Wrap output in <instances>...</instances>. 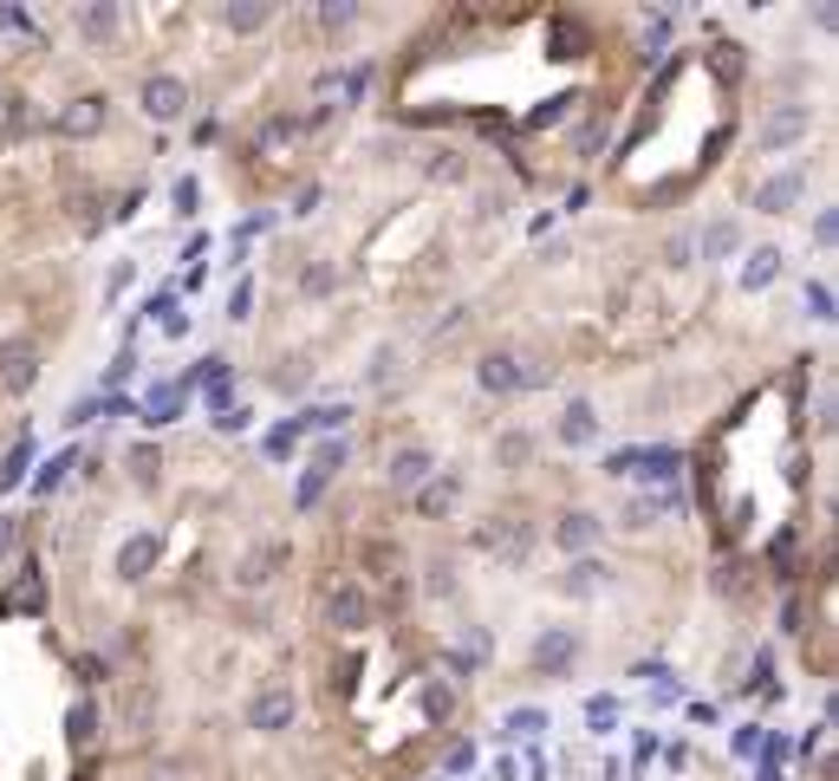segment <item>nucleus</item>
Segmentation results:
<instances>
[{
	"instance_id": "nucleus-1",
	"label": "nucleus",
	"mask_w": 839,
	"mask_h": 781,
	"mask_svg": "<svg viewBox=\"0 0 839 781\" xmlns=\"http://www.w3.org/2000/svg\"><path fill=\"white\" fill-rule=\"evenodd\" d=\"M476 547L494 554V561H508V567H521V561H527V547H534V528H527L521 514H494V521L476 528Z\"/></svg>"
},
{
	"instance_id": "nucleus-19",
	"label": "nucleus",
	"mask_w": 839,
	"mask_h": 781,
	"mask_svg": "<svg viewBox=\"0 0 839 781\" xmlns=\"http://www.w3.org/2000/svg\"><path fill=\"white\" fill-rule=\"evenodd\" d=\"M774 274H781V254H774V248H755V254H749V268H742V286L755 293V286H769Z\"/></svg>"
},
{
	"instance_id": "nucleus-39",
	"label": "nucleus",
	"mask_w": 839,
	"mask_h": 781,
	"mask_svg": "<svg viewBox=\"0 0 839 781\" xmlns=\"http://www.w3.org/2000/svg\"><path fill=\"white\" fill-rule=\"evenodd\" d=\"M7 541H13V521H0V554H7Z\"/></svg>"
},
{
	"instance_id": "nucleus-3",
	"label": "nucleus",
	"mask_w": 839,
	"mask_h": 781,
	"mask_svg": "<svg viewBox=\"0 0 839 781\" xmlns=\"http://www.w3.org/2000/svg\"><path fill=\"white\" fill-rule=\"evenodd\" d=\"M138 105H143V118H150V124H176V118L189 111V91H183V78L156 72V78H143Z\"/></svg>"
},
{
	"instance_id": "nucleus-12",
	"label": "nucleus",
	"mask_w": 839,
	"mask_h": 781,
	"mask_svg": "<svg viewBox=\"0 0 839 781\" xmlns=\"http://www.w3.org/2000/svg\"><path fill=\"white\" fill-rule=\"evenodd\" d=\"M274 567H286V541H268V547H254V554L235 567V579L254 593V586H268V579H274Z\"/></svg>"
},
{
	"instance_id": "nucleus-28",
	"label": "nucleus",
	"mask_w": 839,
	"mask_h": 781,
	"mask_svg": "<svg viewBox=\"0 0 839 781\" xmlns=\"http://www.w3.org/2000/svg\"><path fill=\"white\" fill-rule=\"evenodd\" d=\"M527 449H534V443H527V436H521V430H514V436H501V443H494V456H501V463H527Z\"/></svg>"
},
{
	"instance_id": "nucleus-27",
	"label": "nucleus",
	"mask_w": 839,
	"mask_h": 781,
	"mask_svg": "<svg viewBox=\"0 0 839 781\" xmlns=\"http://www.w3.org/2000/svg\"><path fill=\"white\" fill-rule=\"evenodd\" d=\"M176 404H183V391H156V398H150V424H170Z\"/></svg>"
},
{
	"instance_id": "nucleus-13",
	"label": "nucleus",
	"mask_w": 839,
	"mask_h": 781,
	"mask_svg": "<svg viewBox=\"0 0 839 781\" xmlns=\"http://www.w3.org/2000/svg\"><path fill=\"white\" fill-rule=\"evenodd\" d=\"M156 554H163L156 534H131V541L118 547V573H124V579H143V573L156 567Z\"/></svg>"
},
{
	"instance_id": "nucleus-5",
	"label": "nucleus",
	"mask_w": 839,
	"mask_h": 781,
	"mask_svg": "<svg viewBox=\"0 0 839 781\" xmlns=\"http://www.w3.org/2000/svg\"><path fill=\"white\" fill-rule=\"evenodd\" d=\"M293 711H299V704H293V691H286V684H268V691L248 704V729H261V736H280V729L293 723Z\"/></svg>"
},
{
	"instance_id": "nucleus-16",
	"label": "nucleus",
	"mask_w": 839,
	"mask_h": 781,
	"mask_svg": "<svg viewBox=\"0 0 839 781\" xmlns=\"http://www.w3.org/2000/svg\"><path fill=\"white\" fill-rule=\"evenodd\" d=\"M559 443H566V449L599 443V417H592V404H566V417H559Z\"/></svg>"
},
{
	"instance_id": "nucleus-11",
	"label": "nucleus",
	"mask_w": 839,
	"mask_h": 781,
	"mask_svg": "<svg viewBox=\"0 0 839 781\" xmlns=\"http://www.w3.org/2000/svg\"><path fill=\"white\" fill-rule=\"evenodd\" d=\"M573 658H579V639L573 632H541V644H534V664L547 671V677H559V671H573Z\"/></svg>"
},
{
	"instance_id": "nucleus-29",
	"label": "nucleus",
	"mask_w": 839,
	"mask_h": 781,
	"mask_svg": "<svg viewBox=\"0 0 839 781\" xmlns=\"http://www.w3.org/2000/svg\"><path fill=\"white\" fill-rule=\"evenodd\" d=\"M638 469H644V476H657V482H664V476H671V469H677V456H671V449H651V456H638Z\"/></svg>"
},
{
	"instance_id": "nucleus-32",
	"label": "nucleus",
	"mask_w": 839,
	"mask_h": 781,
	"mask_svg": "<svg viewBox=\"0 0 839 781\" xmlns=\"http://www.w3.org/2000/svg\"><path fill=\"white\" fill-rule=\"evenodd\" d=\"M599 561H579V567H573V579H566V586H573V593H592V586H599Z\"/></svg>"
},
{
	"instance_id": "nucleus-37",
	"label": "nucleus",
	"mask_w": 839,
	"mask_h": 781,
	"mask_svg": "<svg viewBox=\"0 0 839 781\" xmlns=\"http://www.w3.org/2000/svg\"><path fill=\"white\" fill-rule=\"evenodd\" d=\"M716 72H722V78H736V72H742V59H736V46H716Z\"/></svg>"
},
{
	"instance_id": "nucleus-9",
	"label": "nucleus",
	"mask_w": 839,
	"mask_h": 781,
	"mask_svg": "<svg viewBox=\"0 0 839 781\" xmlns=\"http://www.w3.org/2000/svg\"><path fill=\"white\" fill-rule=\"evenodd\" d=\"M429 469H436V463H429V449L404 443V449L384 463V482H391V489H423V482H429Z\"/></svg>"
},
{
	"instance_id": "nucleus-25",
	"label": "nucleus",
	"mask_w": 839,
	"mask_h": 781,
	"mask_svg": "<svg viewBox=\"0 0 839 781\" xmlns=\"http://www.w3.org/2000/svg\"><path fill=\"white\" fill-rule=\"evenodd\" d=\"M736 248V221H716L709 235H702V261H716V254H729Z\"/></svg>"
},
{
	"instance_id": "nucleus-2",
	"label": "nucleus",
	"mask_w": 839,
	"mask_h": 781,
	"mask_svg": "<svg viewBox=\"0 0 839 781\" xmlns=\"http://www.w3.org/2000/svg\"><path fill=\"white\" fill-rule=\"evenodd\" d=\"M476 378H482V391H494V398H514V391H534L547 371L527 365V358H514V352H489L476 365Z\"/></svg>"
},
{
	"instance_id": "nucleus-6",
	"label": "nucleus",
	"mask_w": 839,
	"mask_h": 781,
	"mask_svg": "<svg viewBox=\"0 0 839 781\" xmlns=\"http://www.w3.org/2000/svg\"><path fill=\"white\" fill-rule=\"evenodd\" d=\"M33 384H40V352H33V346H0V391L20 398V391H33Z\"/></svg>"
},
{
	"instance_id": "nucleus-30",
	"label": "nucleus",
	"mask_w": 839,
	"mask_h": 781,
	"mask_svg": "<svg viewBox=\"0 0 839 781\" xmlns=\"http://www.w3.org/2000/svg\"><path fill=\"white\" fill-rule=\"evenodd\" d=\"M326 482H333V476H326V469H306V476H299V508H313V501H319V489H326Z\"/></svg>"
},
{
	"instance_id": "nucleus-14",
	"label": "nucleus",
	"mask_w": 839,
	"mask_h": 781,
	"mask_svg": "<svg viewBox=\"0 0 839 781\" xmlns=\"http://www.w3.org/2000/svg\"><path fill=\"white\" fill-rule=\"evenodd\" d=\"M72 26H78L85 40H98V46H105V40L118 33V7H111V0H91V7H78V13H72Z\"/></svg>"
},
{
	"instance_id": "nucleus-35",
	"label": "nucleus",
	"mask_w": 839,
	"mask_h": 781,
	"mask_svg": "<svg viewBox=\"0 0 839 781\" xmlns=\"http://www.w3.org/2000/svg\"><path fill=\"white\" fill-rule=\"evenodd\" d=\"M0 26H7V33H33V20H26L20 7H0Z\"/></svg>"
},
{
	"instance_id": "nucleus-18",
	"label": "nucleus",
	"mask_w": 839,
	"mask_h": 781,
	"mask_svg": "<svg viewBox=\"0 0 839 781\" xmlns=\"http://www.w3.org/2000/svg\"><path fill=\"white\" fill-rule=\"evenodd\" d=\"M221 20H228V26H235V33H261V26H268V20H274V7H261V0H241V7H228V13H221Z\"/></svg>"
},
{
	"instance_id": "nucleus-33",
	"label": "nucleus",
	"mask_w": 839,
	"mask_h": 781,
	"mask_svg": "<svg viewBox=\"0 0 839 781\" xmlns=\"http://www.w3.org/2000/svg\"><path fill=\"white\" fill-rule=\"evenodd\" d=\"M586 716H592V729H612V723H619V704H612V697H592Z\"/></svg>"
},
{
	"instance_id": "nucleus-20",
	"label": "nucleus",
	"mask_w": 839,
	"mask_h": 781,
	"mask_svg": "<svg viewBox=\"0 0 839 781\" xmlns=\"http://www.w3.org/2000/svg\"><path fill=\"white\" fill-rule=\"evenodd\" d=\"M66 736H72V749H91V736H98V711H91V704H78V711L66 716Z\"/></svg>"
},
{
	"instance_id": "nucleus-8",
	"label": "nucleus",
	"mask_w": 839,
	"mask_h": 781,
	"mask_svg": "<svg viewBox=\"0 0 839 781\" xmlns=\"http://www.w3.org/2000/svg\"><path fill=\"white\" fill-rule=\"evenodd\" d=\"M105 118H111V111H105V98H72L53 124H59V138H98V131H105Z\"/></svg>"
},
{
	"instance_id": "nucleus-36",
	"label": "nucleus",
	"mask_w": 839,
	"mask_h": 781,
	"mask_svg": "<svg viewBox=\"0 0 839 781\" xmlns=\"http://www.w3.org/2000/svg\"><path fill=\"white\" fill-rule=\"evenodd\" d=\"M833 235H839V221H833V209H827L820 221H814V241H820V248H833Z\"/></svg>"
},
{
	"instance_id": "nucleus-24",
	"label": "nucleus",
	"mask_w": 839,
	"mask_h": 781,
	"mask_svg": "<svg viewBox=\"0 0 839 781\" xmlns=\"http://www.w3.org/2000/svg\"><path fill=\"white\" fill-rule=\"evenodd\" d=\"M423 170H429L436 183H456V176H462V156H456V150H429V163H423Z\"/></svg>"
},
{
	"instance_id": "nucleus-34",
	"label": "nucleus",
	"mask_w": 839,
	"mask_h": 781,
	"mask_svg": "<svg viewBox=\"0 0 839 781\" xmlns=\"http://www.w3.org/2000/svg\"><path fill=\"white\" fill-rule=\"evenodd\" d=\"M807 306H814V319H833V293L827 286H807Z\"/></svg>"
},
{
	"instance_id": "nucleus-15",
	"label": "nucleus",
	"mask_w": 839,
	"mask_h": 781,
	"mask_svg": "<svg viewBox=\"0 0 839 781\" xmlns=\"http://www.w3.org/2000/svg\"><path fill=\"white\" fill-rule=\"evenodd\" d=\"M592 541H599V514H586V508L559 514V547H566V554H586Z\"/></svg>"
},
{
	"instance_id": "nucleus-22",
	"label": "nucleus",
	"mask_w": 839,
	"mask_h": 781,
	"mask_svg": "<svg viewBox=\"0 0 839 781\" xmlns=\"http://www.w3.org/2000/svg\"><path fill=\"white\" fill-rule=\"evenodd\" d=\"M7 606H13V612H20V606H26V612H40V606H46V586L33 579V567H26V579H20V586H13V599H7Z\"/></svg>"
},
{
	"instance_id": "nucleus-17",
	"label": "nucleus",
	"mask_w": 839,
	"mask_h": 781,
	"mask_svg": "<svg viewBox=\"0 0 839 781\" xmlns=\"http://www.w3.org/2000/svg\"><path fill=\"white\" fill-rule=\"evenodd\" d=\"M124 729H131V736H150V729H156V691H150V684H131V691H124Z\"/></svg>"
},
{
	"instance_id": "nucleus-31",
	"label": "nucleus",
	"mask_w": 839,
	"mask_h": 781,
	"mask_svg": "<svg viewBox=\"0 0 839 781\" xmlns=\"http://www.w3.org/2000/svg\"><path fill=\"white\" fill-rule=\"evenodd\" d=\"M299 286H306V293H333V268H326V261H313V268L299 274Z\"/></svg>"
},
{
	"instance_id": "nucleus-4",
	"label": "nucleus",
	"mask_w": 839,
	"mask_h": 781,
	"mask_svg": "<svg viewBox=\"0 0 839 781\" xmlns=\"http://www.w3.org/2000/svg\"><path fill=\"white\" fill-rule=\"evenodd\" d=\"M326 619H333L339 632H364V626H371V599H364L358 579H339V586L326 593Z\"/></svg>"
},
{
	"instance_id": "nucleus-10",
	"label": "nucleus",
	"mask_w": 839,
	"mask_h": 781,
	"mask_svg": "<svg viewBox=\"0 0 839 781\" xmlns=\"http://www.w3.org/2000/svg\"><path fill=\"white\" fill-rule=\"evenodd\" d=\"M800 196H807V176H800V170H787V176H769V183L755 189V209L781 215V209H794Z\"/></svg>"
},
{
	"instance_id": "nucleus-26",
	"label": "nucleus",
	"mask_w": 839,
	"mask_h": 781,
	"mask_svg": "<svg viewBox=\"0 0 839 781\" xmlns=\"http://www.w3.org/2000/svg\"><path fill=\"white\" fill-rule=\"evenodd\" d=\"M313 469L339 476V469H346V443H319V449H313Z\"/></svg>"
},
{
	"instance_id": "nucleus-38",
	"label": "nucleus",
	"mask_w": 839,
	"mask_h": 781,
	"mask_svg": "<svg viewBox=\"0 0 839 781\" xmlns=\"http://www.w3.org/2000/svg\"><path fill=\"white\" fill-rule=\"evenodd\" d=\"M248 300H254V286L241 281V286H235V300H228V313H235V319H248Z\"/></svg>"
},
{
	"instance_id": "nucleus-23",
	"label": "nucleus",
	"mask_w": 839,
	"mask_h": 781,
	"mask_svg": "<svg viewBox=\"0 0 839 781\" xmlns=\"http://www.w3.org/2000/svg\"><path fill=\"white\" fill-rule=\"evenodd\" d=\"M351 20H358V7H351V0H326V7H319V26H326V33H346Z\"/></svg>"
},
{
	"instance_id": "nucleus-21",
	"label": "nucleus",
	"mask_w": 839,
	"mask_h": 781,
	"mask_svg": "<svg viewBox=\"0 0 839 781\" xmlns=\"http://www.w3.org/2000/svg\"><path fill=\"white\" fill-rule=\"evenodd\" d=\"M456 496H462L456 482H429V489L417 496V508H423V514H449V508H456Z\"/></svg>"
},
{
	"instance_id": "nucleus-7",
	"label": "nucleus",
	"mask_w": 839,
	"mask_h": 781,
	"mask_svg": "<svg viewBox=\"0 0 839 781\" xmlns=\"http://www.w3.org/2000/svg\"><path fill=\"white\" fill-rule=\"evenodd\" d=\"M807 124H814V111L807 105H781L769 124H762V150H787V143L807 138Z\"/></svg>"
}]
</instances>
